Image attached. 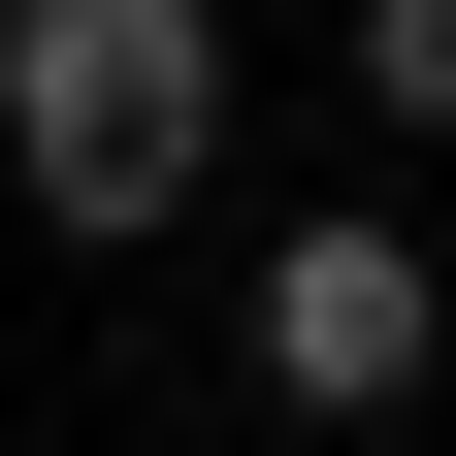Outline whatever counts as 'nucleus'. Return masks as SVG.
Wrapping results in <instances>:
<instances>
[{"label":"nucleus","mask_w":456,"mask_h":456,"mask_svg":"<svg viewBox=\"0 0 456 456\" xmlns=\"http://www.w3.org/2000/svg\"><path fill=\"white\" fill-rule=\"evenodd\" d=\"M0 131H33V228H163L228 163V0H33Z\"/></svg>","instance_id":"1"},{"label":"nucleus","mask_w":456,"mask_h":456,"mask_svg":"<svg viewBox=\"0 0 456 456\" xmlns=\"http://www.w3.org/2000/svg\"><path fill=\"white\" fill-rule=\"evenodd\" d=\"M424 359H456L424 228H261V391H294V424H391Z\"/></svg>","instance_id":"2"},{"label":"nucleus","mask_w":456,"mask_h":456,"mask_svg":"<svg viewBox=\"0 0 456 456\" xmlns=\"http://www.w3.org/2000/svg\"><path fill=\"white\" fill-rule=\"evenodd\" d=\"M359 98H391L424 163H456V0H359Z\"/></svg>","instance_id":"3"},{"label":"nucleus","mask_w":456,"mask_h":456,"mask_svg":"<svg viewBox=\"0 0 456 456\" xmlns=\"http://www.w3.org/2000/svg\"><path fill=\"white\" fill-rule=\"evenodd\" d=\"M0 66H33V0H0Z\"/></svg>","instance_id":"4"}]
</instances>
